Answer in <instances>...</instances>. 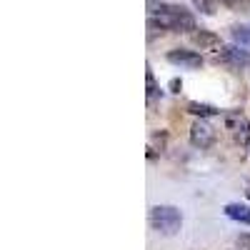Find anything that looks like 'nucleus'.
Wrapping results in <instances>:
<instances>
[{
	"label": "nucleus",
	"mask_w": 250,
	"mask_h": 250,
	"mask_svg": "<svg viewBox=\"0 0 250 250\" xmlns=\"http://www.w3.org/2000/svg\"><path fill=\"white\" fill-rule=\"evenodd\" d=\"M155 18L165 25V30H173V33H190L195 30V18L190 10L178 8V5H160Z\"/></svg>",
	"instance_id": "nucleus-1"
},
{
	"label": "nucleus",
	"mask_w": 250,
	"mask_h": 250,
	"mask_svg": "<svg viewBox=\"0 0 250 250\" xmlns=\"http://www.w3.org/2000/svg\"><path fill=\"white\" fill-rule=\"evenodd\" d=\"M150 225L160 235H175L183 225V215L175 205H155L150 210Z\"/></svg>",
	"instance_id": "nucleus-2"
},
{
	"label": "nucleus",
	"mask_w": 250,
	"mask_h": 250,
	"mask_svg": "<svg viewBox=\"0 0 250 250\" xmlns=\"http://www.w3.org/2000/svg\"><path fill=\"white\" fill-rule=\"evenodd\" d=\"M218 60L223 62V65H230V68H245V65H250L248 50H240L238 45H225V48H220Z\"/></svg>",
	"instance_id": "nucleus-3"
},
{
	"label": "nucleus",
	"mask_w": 250,
	"mask_h": 250,
	"mask_svg": "<svg viewBox=\"0 0 250 250\" xmlns=\"http://www.w3.org/2000/svg\"><path fill=\"white\" fill-rule=\"evenodd\" d=\"M213 140H215V130H213L208 123L198 120L193 128H190V143L195 145V148H200V150H203V148H210Z\"/></svg>",
	"instance_id": "nucleus-4"
},
{
	"label": "nucleus",
	"mask_w": 250,
	"mask_h": 250,
	"mask_svg": "<svg viewBox=\"0 0 250 250\" xmlns=\"http://www.w3.org/2000/svg\"><path fill=\"white\" fill-rule=\"evenodd\" d=\"M168 60L173 62V65L190 68V70H195V68H200V65H203V58H200L198 53H193V50H183V48L170 50V53H168Z\"/></svg>",
	"instance_id": "nucleus-5"
},
{
	"label": "nucleus",
	"mask_w": 250,
	"mask_h": 250,
	"mask_svg": "<svg viewBox=\"0 0 250 250\" xmlns=\"http://www.w3.org/2000/svg\"><path fill=\"white\" fill-rule=\"evenodd\" d=\"M190 40H193V45H198L200 50H218L220 48V38L215 33H210V30H195L190 35Z\"/></svg>",
	"instance_id": "nucleus-6"
},
{
	"label": "nucleus",
	"mask_w": 250,
	"mask_h": 250,
	"mask_svg": "<svg viewBox=\"0 0 250 250\" xmlns=\"http://www.w3.org/2000/svg\"><path fill=\"white\" fill-rule=\"evenodd\" d=\"M225 215H228V218H233V220H238V223L250 225V205L230 203V205H225Z\"/></svg>",
	"instance_id": "nucleus-7"
},
{
	"label": "nucleus",
	"mask_w": 250,
	"mask_h": 250,
	"mask_svg": "<svg viewBox=\"0 0 250 250\" xmlns=\"http://www.w3.org/2000/svg\"><path fill=\"white\" fill-rule=\"evenodd\" d=\"M230 35L238 45H250V25H235Z\"/></svg>",
	"instance_id": "nucleus-8"
},
{
	"label": "nucleus",
	"mask_w": 250,
	"mask_h": 250,
	"mask_svg": "<svg viewBox=\"0 0 250 250\" xmlns=\"http://www.w3.org/2000/svg\"><path fill=\"white\" fill-rule=\"evenodd\" d=\"M193 5H195L203 15H215V10H218V0H193Z\"/></svg>",
	"instance_id": "nucleus-9"
},
{
	"label": "nucleus",
	"mask_w": 250,
	"mask_h": 250,
	"mask_svg": "<svg viewBox=\"0 0 250 250\" xmlns=\"http://www.w3.org/2000/svg\"><path fill=\"white\" fill-rule=\"evenodd\" d=\"M188 110H190L193 115H215V113H218L213 105H200V103H190V105H188Z\"/></svg>",
	"instance_id": "nucleus-10"
},
{
	"label": "nucleus",
	"mask_w": 250,
	"mask_h": 250,
	"mask_svg": "<svg viewBox=\"0 0 250 250\" xmlns=\"http://www.w3.org/2000/svg\"><path fill=\"white\" fill-rule=\"evenodd\" d=\"M163 30H165V25H163L160 20H158V18L153 15V18L148 20V40H153V38H155L158 33H163Z\"/></svg>",
	"instance_id": "nucleus-11"
},
{
	"label": "nucleus",
	"mask_w": 250,
	"mask_h": 250,
	"mask_svg": "<svg viewBox=\"0 0 250 250\" xmlns=\"http://www.w3.org/2000/svg\"><path fill=\"white\" fill-rule=\"evenodd\" d=\"M148 95L150 98H155L158 95V88H155V78H153V73L148 70Z\"/></svg>",
	"instance_id": "nucleus-12"
},
{
	"label": "nucleus",
	"mask_w": 250,
	"mask_h": 250,
	"mask_svg": "<svg viewBox=\"0 0 250 250\" xmlns=\"http://www.w3.org/2000/svg\"><path fill=\"white\" fill-rule=\"evenodd\" d=\"M238 245H240L243 250H250V235H240V238H238Z\"/></svg>",
	"instance_id": "nucleus-13"
},
{
	"label": "nucleus",
	"mask_w": 250,
	"mask_h": 250,
	"mask_svg": "<svg viewBox=\"0 0 250 250\" xmlns=\"http://www.w3.org/2000/svg\"><path fill=\"white\" fill-rule=\"evenodd\" d=\"M148 8H150V13H158V8H160L158 0H148Z\"/></svg>",
	"instance_id": "nucleus-14"
},
{
	"label": "nucleus",
	"mask_w": 250,
	"mask_h": 250,
	"mask_svg": "<svg viewBox=\"0 0 250 250\" xmlns=\"http://www.w3.org/2000/svg\"><path fill=\"white\" fill-rule=\"evenodd\" d=\"M245 195H248V198H250V185H248V190H245Z\"/></svg>",
	"instance_id": "nucleus-15"
}]
</instances>
